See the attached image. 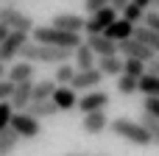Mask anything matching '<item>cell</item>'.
Returning a JSON list of instances; mask_svg holds the SVG:
<instances>
[{
    "label": "cell",
    "mask_w": 159,
    "mask_h": 156,
    "mask_svg": "<svg viewBox=\"0 0 159 156\" xmlns=\"http://www.w3.org/2000/svg\"><path fill=\"white\" fill-rule=\"evenodd\" d=\"M28 114L31 117H53V114H59V106L53 103V100H34L31 106H28Z\"/></svg>",
    "instance_id": "603a6c76"
},
{
    "label": "cell",
    "mask_w": 159,
    "mask_h": 156,
    "mask_svg": "<svg viewBox=\"0 0 159 156\" xmlns=\"http://www.w3.org/2000/svg\"><path fill=\"white\" fill-rule=\"evenodd\" d=\"M140 123H143V126H145V131L151 134L154 145H159V117H154V114H148V112H143Z\"/></svg>",
    "instance_id": "83f0119b"
},
{
    "label": "cell",
    "mask_w": 159,
    "mask_h": 156,
    "mask_svg": "<svg viewBox=\"0 0 159 156\" xmlns=\"http://www.w3.org/2000/svg\"><path fill=\"white\" fill-rule=\"evenodd\" d=\"M126 75H134V78H143L148 73V64L145 61H137V59H126Z\"/></svg>",
    "instance_id": "f1b7e54d"
},
{
    "label": "cell",
    "mask_w": 159,
    "mask_h": 156,
    "mask_svg": "<svg viewBox=\"0 0 159 156\" xmlns=\"http://www.w3.org/2000/svg\"><path fill=\"white\" fill-rule=\"evenodd\" d=\"M109 126H112V120H109L106 112H89V114H84V120H81L84 134H103Z\"/></svg>",
    "instance_id": "5bb4252c"
},
{
    "label": "cell",
    "mask_w": 159,
    "mask_h": 156,
    "mask_svg": "<svg viewBox=\"0 0 159 156\" xmlns=\"http://www.w3.org/2000/svg\"><path fill=\"white\" fill-rule=\"evenodd\" d=\"M148 73H151V75H159V53L148 61Z\"/></svg>",
    "instance_id": "836d02e7"
},
{
    "label": "cell",
    "mask_w": 159,
    "mask_h": 156,
    "mask_svg": "<svg viewBox=\"0 0 159 156\" xmlns=\"http://www.w3.org/2000/svg\"><path fill=\"white\" fill-rule=\"evenodd\" d=\"M14 89H17V84H11L8 78H6V81H0V103H3V100H11Z\"/></svg>",
    "instance_id": "d6a6232c"
},
{
    "label": "cell",
    "mask_w": 159,
    "mask_h": 156,
    "mask_svg": "<svg viewBox=\"0 0 159 156\" xmlns=\"http://www.w3.org/2000/svg\"><path fill=\"white\" fill-rule=\"evenodd\" d=\"M84 39H87V45L98 53V59H103V56H120V45L112 42L106 33H95V36H84Z\"/></svg>",
    "instance_id": "7c38bea8"
},
{
    "label": "cell",
    "mask_w": 159,
    "mask_h": 156,
    "mask_svg": "<svg viewBox=\"0 0 159 156\" xmlns=\"http://www.w3.org/2000/svg\"><path fill=\"white\" fill-rule=\"evenodd\" d=\"M109 131H112L115 137H120V140L137 145V148H151V145H154V140H151V134L145 131V126H143L140 120H131V117H115L112 126H109Z\"/></svg>",
    "instance_id": "6da1fadb"
},
{
    "label": "cell",
    "mask_w": 159,
    "mask_h": 156,
    "mask_svg": "<svg viewBox=\"0 0 159 156\" xmlns=\"http://www.w3.org/2000/svg\"><path fill=\"white\" fill-rule=\"evenodd\" d=\"M34 84L36 81H25V84H17V89H14V95H11V106H14V112H28V106L34 103Z\"/></svg>",
    "instance_id": "4fadbf2b"
},
{
    "label": "cell",
    "mask_w": 159,
    "mask_h": 156,
    "mask_svg": "<svg viewBox=\"0 0 159 156\" xmlns=\"http://www.w3.org/2000/svg\"><path fill=\"white\" fill-rule=\"evenodd\" d=\"M109 103H112V95H109L106 89H95V92L81 95L78 109H81L84 114H89V112H106V109H109Z\"/></svg>",
    "instance_id": "9c48e42d"
},
{
    "label": "cell",
    "mask_w": 159,
    "mask_h": 156,
    "mask_svg": "<svg viewBox=\"0 0 159 156\" xmlns=\"http://www.w3.org/2000/svg\"><path fill=\"white\" fill-rule=\"evenodd\" d=\"M129 3H131V0H112V8H117V11L123 14V8H126Z\"/></svg>",
    "instance_id": "8d00e7d4"
},
{
    "label": "cell",
    "mask_w": 159,
    "mask_h": 156,
    "mask_svg": "<svg viewBox=\"0 0 159 156\" xmlns=\"http://www.w3.org/2000/svg\"><path fill=\"white\" fill-rule=\"evenodd\" d=\"M73 56V50H64V47H53V45H39V42H31L25 50H22V59L31 61V64H67Z\"/></svg>",
    "instance_id": "3957f363"
},
{
    "label": "cell",
    "mask_w": 159,
    "mask_h": 156,
    "mask_svg": "<svg viewBox=\"0 0 159 156\" xmlns=\"http://www.w3.org/2000/svg\"><path fill=\"white\" fill-rule=\"evenodd\" d=\"M34 73H36V64L20 59L14 64H8V81L11 84H25V81H34Z\"/></svg>",
    "instance_id": "9a60e30c"
},
{
    "label": "cell",
    "mask_w": 159,
    "mask_h": 156,
    "mask_svg": "<svg viewBox=\"0 0 159 156\" xmlns=\"http://www.w3.org/2000/svg\"><path fill=\"white\" fill-rule=\"evenodd\" d=\"M0 22H3V25H8L11 31H20V33H34V31H36L34 17H31V14H25V11H20L14 3H8V6H3V8H0Z\"/></svg>",
    "instance_id": "277c9868"
},
{
    "label": "cell",
    "mask_w": 159,
    "mask_h": 156,
    "mask_svg": "<svg viewBox=\"0 0 159 156\" xmlns=\"http://www.w3.org/2000/svg\"><path fill=\"white\" fill-rule=\"evenodd\" d=\"M140 92H143L145 98H159V75L145 73V75L140 78Z\"/></svg>",
    "instance_id": "484cf974"
},
{
    "label": "cell",
    "mask_w": 159,
    "mask_h": 156,
    "mask_svg": "<svg viewBox=\"0 0 159 156\" xmlns=\"http://www.w3.org/2000/svg\"><path fill=\"white\" fill-rule=\"evenodd\" d=\"M120 56L123 59H137V61H151L157 53L148 47V45H143L140 39H126V42H120Z\"/></svg>",
    "instance_id": "8fae6325"
},
{
    "label": "cell",
    "mask_w": 159,
    "mask_h": 156,
    "mask_svg": "<svg viewBox=\"0 0 159 156\" xmlns=\"http://www.w3.org/2000/svg\"><path fill=\"white\" fill-rule=\"evenodd\" d=\"M6 78H8V64L0 61V81H6Z\"/></svg>",
    "instance_id": "74e56055"
},
{
    "label": "cell",
    "mask_w": 159,
    "mask_h": 156,
    "mask_svg": "<svg viewBox=\"0 0 159 156\" xmlns=\"http://www.w3.org/2000/svg\"><path fill=\"white\" fill-rule=\"evenodd\" d=\"M0 8H3V6H0Z\"/></svg>",
    "instance_id": "60d3db41"
},
{
    "label": "cell",
    "mask_w": 159,
    "mask_h": 156,
    "mask_svg": "<svg viewBox=\"0 0 159 156\" xmlns=\"http://www.w3.org/2000/svg\"><path fill=\"white\" fill-rule=\"evenodd\" d=\"M115 89H117L123 98H131L134 92H140V78H134V75H126V73H123V75L117 78V87H115Z\"/></svg>",
    "instance_id": "d4e9b609"
},
{
    "label": "cell",
    "mask_w": 159,
    "mask_h": 156,
    "mask_svg": "<svg viewBox=\"0 0 159 156\" xmlns=\"http://www.w3.org/2000/svg\"><path fill=\"white\" fill-rule=\"evenodd\" d=\"M134 28H137V25H131L129 20H123V17H120L117 22H112V25H109L106 36H109L112 42H117V45H120V42H126V39H134Z\"/></svg>",
    "instance_id": "ac0fdd59"
},
{
    "label": "cell",
    "mask_w": 159,
    "mask_h": 156,
    "mask_svg": "<svg viewBox=\"0 0 159 156\" xmlns=\"http://www.w3.org/2000/svg\"><path fill=\"white\" fill-rule=\"evenodd\" d=\"M20 134L14 131V128H6V131H0V156H11L17 151V145H20Z\"/></svg>",
    "instance_id": "7402d4cb"
},
{
    "label": "cell",
    "mask_w": 159,
    "mask_h": 156,
    "mask_svg": "<svg viewBox=\"0 0 159 156\" xmlns=\"http://www.w3.org/2000/svg\"><path fill=\"white\" fill-rule=\"evenodd\" d=\"M70 156H84V154H70Z\"/></svg>",
    "instance_id": "ab89813d"
},
{
    "label": "cell",
    "mask_w": 159,
    "mask_h": 156,
    "mask_svg": "<svg viewBox=\"0 0 159 156\" xmlns=\"http://www.w3.org/2000/svg\"><path fill=\"white\" fill-rule=\"evenodd\" d=\"M123 20H129L131 25H143L145 22V11L140 8V6H134V3H129L126 8H123V14H120Z\"/></svg>",
    "instance_id": "4316f807"
},
{
    "label": "cell",
    "mask_w": 159,
    "mask_h": 156,
    "mask_svg": "<svg viewBox=\"0 0 159 156\" xmlns=\"http://www.w3.org/2000/svg\"><path fill=\"white\" fill-rule=\"evenodd\" d=\"M73 64H75L78 70H95V67H98V53L87 45V39H84V45L75 47V53H73Z\"/></svg>",
    "instance_id": "2e32d148"
},
{
    "label": "cell",
    "mask_w": 159,
    "mask_h": 156,
    "mask_svg": "<svg viewBox=\"0 0 159 156\" xmlns=\"http://www.w3.org/2000/svg\"><path fill=\"white\" fill-rule=\"evenodd\" d=\"M131 3H134V6H140L143 11H151V8H154V0H131Z\"/></svg>",
    "instance_id": "e575fe53"
},
{
    "label": "cell",
    "mask_w": 159,
    "mask_h": 156,
    "mask_svg": "<svg viewBox=\"0 0 159 156\" xmlns=\"http://www.w3.org/2000/svg\"><path fill=\"white\" fill-rule=\"evenodd\" d=\"M103 78H106V75H103L98 67H95V70H78L75 81H73L70 87H73L75 92H84V95H87V92H95V89L103 84Z\"/></svg>",
    "instance_id": "30bf717a"
},
{
    "label": "cell",
    "mask_w": 159,
    "mask_h": 156,
    "mask_svg": "<svg viewBox=\"0 0 159 156\" xmlns=\"http://www.w3.org/2000/svg\"><path fill=\"white\" fill-rule=\"evenodd\" d=\"M134 39H140V42L148 45L154 53H159V33L157 31H151V28H145V25H137V28H134Z\"/></svg>",
    "instance_id": "cb8c5ba5"
},
{
    "label": "cell",
    "mask_w": 159,
    "mask_h": 156,
    "mask_svg": "<svg viewBox=\"0 0 159 156\" xmlns=\"http://www.w3.org/2000/svg\"><path fill=\"white\" fill-rule=\"evenodd\" d=\"M154 8H157V11H159V0H154Z\"/></svg>",
    "instance_id": "f35d334b"
},
{
    "label": "cell",
    "mask_w": 159,
    "mask_h": 156,
    "mask_svg": "<svg viewBox=\"0 0 159 156\" xmlns=\"http://www.w3.org/2000/svg\"><path fill=\"white\" fill-rule=\"evenodd\" d=\"M53 28H61L67 33H87V17L81 14H73V11H59L53 20H50Z\"/></svg>",
    "instance_id": "ba28073f"
},
{
    "label": "cell",
    "mask_w": 159,
    "mask_h": 156,
    "mask_svg": "<svg viewBox=\"0 0 159 156\" xmlns=\"http://www.w3.org/2000/svg\"><path fill=\"white\" fill-rule=\"evenodd\" d=\"M56 89H59V84L53 78H42L34 84V100H53Z\"/></svg>",
    "instance_id": "44dd1931"
},
{
    "label": "cell",
    "mask_w": 159,
    "mask_h": 156,
    "mask_svg": "<svg viewBox=\"0 0 159 156\" xmlns=\"http://www.w3.org/2000/svg\"><path fill=\"white\" fill-rule=\"evenodd\" d=\"M78 92L73 87H59L56 95H53V103L59 106V112H70V109H78Z\"/></svg>",
    "instance_id": "e0dca14e"
},
{
    "label": "cell",
    "mask_w": 159,
    "mask_h": 156,
    "mask_svg": "<svg viewBox=\"0 0 159 156\" xmlns=\"http://www.w3.org/2000/svg\"><path fill=\"white\" fill-rule=\"evenodd\" d=\"M31 45V33H20V31H11V36L0 45V61L3 64H14L22 59V50Z\"/></svg>",
    "instance_id": "5b68a950"
},
{
    "label": "cell",
    "mask_w": 159,
    "mask_h": 156,
    "mask_svg": "<svg viewBox=\"0 0 159 156\" xmlns=\"http://www.w3.org/2000/svg\"><path fill=\"white\" fill-rule=\"evenodd\" d=\"M31 36L39 45H53V47H64V50H73V53H75L78 45H84L81 33H67V31L53 28V25H36V31Z\"/></svg>",
    "instance_id": "7a4b0ae2"
},
{
    "label": "cell",
    "mask_w": 159,
    "mask_h": 156,
    "mask_svg": "<svg viewBox=\"0 0 159 156\" xmlns=\"http://www.w3.org/2000/svg\"><path fill=\"white\" fill-rule=\"evenodd\" d=\"M145 28H151V31H157L159 33V11L157 8H151V11H145V22H143Z\"/></svg>",
    "instance_id": "1f68e13d"
},
{
    "label": "cell",
    "mask_w": 159,
    "mask_h": 156,
    "mask_svg": "<svg viewBox=\"0 0 159 156\" xmlns=\"http://www.w3.org/2000/svg\"><path fill=\"white\" fill-rule=\"evenodd\" d=\"M98 70H101L103 75L120 78L123 70H126V59H123V56H103V59H98Z\"/></svg>",
    "instance_id": "d6986e66"
},
{
    "label": "cell",
    "mask_w": 159,
    "mask_h": 156,
    "mask_svg": "<svg viewBox=\"0 0 159 156\" xmlns=\"http://www.w3.org/2000/svg\"><path fill=\"white\" fill-rule=\"evenodd\" d=\"M11 128H14L22 140H36V137L45 134V131H42V123H39L36 117H31L28 112H17L14 120H11Z\"/></svg>",
    "instance_id": "52a82bcc"
},
{
    "label": "cell",
    "mask_w": 159,
    "mask_h": 156,
    "mask_svg": "<svg viewBox=\"0 0 159 156\" xmlns=\"http://www.w3.org/2000/svg\"><path fill=\"white\" fill-rule=\"evenodd\" d=\"M117 20H120V11H117V8H112V6L101 8V11H95V14H89V17H87V36L106 33V31H109V25H112V22H117Z\"/></svg>",
    "instance_id": "8992f818"
},
{
    "label": "cell",
    "mask_w": 159,
    "mask_h": 156,
    "mask_svg": "<svg viewBox=\"0 0 159 156\" xmlns=\"http://www.w3.org/2000/svg\"><path fill=\"white\" fill-rule=\"evenodd\" d=\"M75 75H78V67L75 64H59V67H53V81L59 84V87H70L73 81H75Z\"/></svg>",
    "instance_id": "ffe728a7"
},
{
    "label": "cell",
    "mask_w": 159,
    "mask_h": 156,
    "mask_svg": "<svg viewBox=\"0 0 159 156\" xmlns=\"http://www.w3.org/2000/svg\"><path fill=\"white\" fill-rule=\"evenodd\" d=\"M8 36H11V28H8V25H3V22H0V45H3V42H6V39H8Z\"/></svg>",
    "instance_id": "d590c367"
},
{
    "label": "cell",
    "mask_w": 159,
    "mask_h": 156,
    "mask_svg": "<svg viewBox=\"0 0 159 156\" xmlns=\"http://www.w3.org/2000/svg\"><path fill=\"white\" fill-rule=\"evenodd\" d=\"M14 106L8 103V100H3L0 103V131H6V128H11V120H14Z\"/></svg>",
    "instance_id": "f546056e"
},
{
    "label": "cell",
    "mask_w": 159,
    "mask_h": 156,
    "mask_svg": "<svg viewBox=\"0 0 159 156\" xmlns=\"http://www.w3.org/2000/svg\"><path fill=\"white\" fill-rule=\"evenodd\" d=\"M106 6H112V0H84V11L87 14H95V11L106 8Z\"/></svg>",
    "instance_id": "4dcf8cb0"
}]
</instances>
